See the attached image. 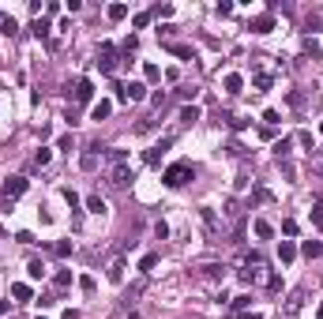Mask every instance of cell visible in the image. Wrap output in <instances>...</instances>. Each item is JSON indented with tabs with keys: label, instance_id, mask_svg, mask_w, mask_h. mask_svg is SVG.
Masks as SVG:
<instances>
[{
	"label": "cell",
	"instance_id": "obj_14",
	"mask_svg": "<svg viewBox=\"0 0 323 319\" xmlns=\"http://www.w3.org/2000/svg\"><path fill=\"white\" fill-rule=\"evenodd\" d=\"M124 98L143 101V98H147V83H128V86H124Z\"/></svg>",
	"mask_w": 323,
	"mask_h": 319
},
{
	"label": "cell",
	"instance_id": "obj_17",
	"mask_svg": "<svg viewBox=\"0 0 323 319\" xmlns=\"http://www.w3.org/2000/svg\"><path fill=\"white\" fill-rule=\"evenodd\" d=\"M199 120V105H184L180 109V124H196Z\"/></svg>",
	"mask_w": 323,
	"mask_h": 319
},
{
	"label": "cell",
	"instance_id": "obj_29",
	"mask_svg": "<svg viewBox=\"0 0 323 319\" xmlns=\"http://www.w3.org/2000/svg\"><path fill=\"white\" fill-rule=\"evenodd\" d=\"M151 19H154L151 11H139V15L132 19V26H136V30H143V26H151Z\"/></svg>",
	"mask_w": 323,
	"mask_h": 319
},
{
	"label": "cell",
	"instance_id": "obj_47",
	"mask_svg": "<svg viewBox=\"0 0 323 319\" xmlns=\"http://www.w3.org/2000/svg\"><path fill=\"white\" fill-rule=\"evenodd\" d=\"M64 319H79V312H76V308H68V312H64Z\"/></svg>",
	"mask_w": 323,
	"mask_h": 319
},
{
	"label": "cell",
	"instance_id": "obj_30",
	"mask_svg": "<svg viewBox=\"0 0 323 319\" xmlns=\"http://www.w3.org/2000/svg\"><path fill=\"white\" fill-rule=\"evenodd\" d=\"M289 147H293V139H278V143H274V154H278V161L289 154Z\"/></svg>",
	"mask_w": 323,
	"mask_h": 319
},
{
	"label": "cell",
	"instance_id": "obj_32",
	"mask_svg": "<svg viewBox=\"0 0 323 319\" xmlns=\"http://www.w3.org/2000/svg\"><path fill=\"white\" fill-rule=\"evenodd\" d=\"M230 304H233V312H244L248 304H252V297H248V293H241V297H233Z\"/></svg>",
	"mask_w": 323,
	"mask_h": 319
},
{
	"label": "cell",
	"instance_id": "obj_25",
	"mask_svg": "<svg viewBox=\"0 0 323 319\" xmlns=\"http://www.w3.org/2000/svg\"><path fill=\"white\" fill-rule=\"evenodd\" d=\"M26 274H30V278H45V263L42 259H30V263H26Z\"/></svg>",
	"mask_w": 323,
	"mask_h": 319
},
{
	"label": "cell",
	"instance_id": "obj_20",
	"mask_svg": "<svg viewBox=\"0 0 323 319\" xmlns=\"http://www.w3.org/2000/svg\"><path fill=\"white\" fill-rule=\"evenodd\" d=\"M53 255H57V259H68L72 255V240H57L53 244Z\"/></svg>",
	"mask_w": 323,
	"mask_h": 319
},
{
	"label": "cell",
	"instance_id": "obj_3",
	"mask_svg": "<svg viewBox=\"0 0 323 319\" xmlns=\"http://www.w3.org/2000/svg\"><path fill=\"white\" fill-rule=\"evenodd\" d=\"M109 184L113 188H128V184H132V169H128L124 161H117V165L109 169Z\"/></svg>",
	"mask_w": 323,
	"mask_h": 319
},
{
	"label": "cell",
	"instance_id": "obj_26",
	"mask_svg": "<svg viewBox=\"0 0 323 319\" xmlns=\"http://www.w3.org/2000/svg\"><path fill=\"white\" fill-rule=\"evenodd\" d=\"M143 79H147V83H158V79H162V68H158V64H147V68H143Z\"/></svg>",
	"mask_w": 323,
	"mask_h": 319
},
{
	"label": "cell",
	"instance_id": "obj_34",
	"mask_svg": "<svg viewBox=\"0 0 323 319\" xmlns=\"http://www.w3.org/2000/svg\"><path fill=\"white\" fill-rule=\"evenodd\" d=\"M151 15H162V19H169V15H173V8H169V4H154V8H151Z\"/></svg>",
	"mask_w": 323,
	"mask_h": 319
},
{
	"label": "cell",
	"instance_id": "obj_16",
	"mask_svg": "<svg viewBox=\"0 0 323 319\" xmlns=\"http://www.w3.org/2000/svg\"><path fill=\"white\" fill-rule=\"evenodd\" d=\"M49 161H53V151H49V147H38V151H34V165H38V169H45Z\"/></svg>",
	"mask_w": 323,
	"mask_h": 319
},
{
	"label": "cell",
	"instance_id": "obj_6",
	"mask_svg": "<svg viewBox=\"0 0 323 319\" xmlns=\"http://www.w3.org/2000/svg\"><path fill=\"white\" fill-rule=\"evenodd\" d=\"M173 147V139H162V143H154L151 151H147V165H162V154Z\"/></svg>",
	"mask_w": 323,
	"mask_h": 319
},
{
	"label": "cell",
	"instance_id": "obj_41",
	"mask_svg": "<svg viewBox=\"0 0 323 319\" xmlns=\"http://www.w3.org/2000/svg\"><path fill=\"white\" fill-rule=\"evenodd\" d=\"M267 289H271V293H278V289H282V278L271 274V278H267Z\"/></svg>",
	"mask_w": 323,
	"mask_h": 319
},
{
	"label": "cell",
	"instance_id": "obj_35",
	"mask_svg": "<svg viewBox=\"0 0 323 319\" xmlns=\"http://www.w3.org/2000/svg\"><path fill=\"white\" fill-rule=\"evenodd\" d=\"M255 86H259V90H267V86H271V76H267V72H255Z\"/></svg>",
	"mask_w": 323,
	"mask_h": 319
},
{
	"label": "cell",
	"instance_id": "obj_19",
	"mask_svg": "<svg viewBox=\"0 0 323 319\" xmlns=\"http://www.w3.org/2000/svg\"><path fill=\"white\" fill-rule=\"evenodd\" d=\"M53 286H57V289H68V286H72V270H57V274H53Z\"/></svg>",
	"mask_w": 323,
	"mask_h": 319
},
{
	"label": "cell",
	"instance_id": "obj_21",
	"mask_svg": "<svg viewBox=\"0 0 323 319\" xmlns=\"http://www.w3.org/2000/svg\"><path fill=\"white\" fill-rule=\"evenodd\" d=\"M30 30H34L38 42H45V38H49V23H45V19H34V26H30Z\"/></svg>",
	"mask_w": 323,
	"mask_h": 319
},
{
	"label": "cell",
	"instance_id": "obj_37",
	"mask_svg": "<svg viewBox=\"0 0 323 319\" xmlns=\"http://www.w3.org/2000/svg\"><path fill=\"white\" fill-rule=\"evenodd\" d=\"M305 53H312V57H320V42H316V38H305Z\"/></svg>",
	"mask_w": 323,
	"mask_h": 319
},
{
	"label": "cell",
	"instance_id": "obj_5",
	"mask_svg": "<svg viewBox=\"0 0 323 319\" xmlns=\"http://www.w3.org/2000/svg\"><path fill=\"white\" fill-rule=\"evenodd\" d=\"M23 192H26V176H8V180H4V195H8V199H19Z\"/></svg>",
	"mask_w": 323,
	"mask_h": 319
},
{
	"label": "cell",
	"instance_id": "obj_44",
	"mask_svg": "<svg viewBox=\"0 0 323 319\" xmlns=\"http://www.w3.org/2000/svg\"><path fill=\"white\" fill-rule=\"evenodd\" d=\"M263 124H278V109H267L263 113Z\"/></svg>",
	"mask_w": 323,
	"mask_h": 319
},
{
	"label": "cell",
	"instance_id": "obj_42",
	"mask_svg": "<svg viewBox=\"0 0 323 319\" xmlns=\"http://www.w3.org/2000/svg\"><path fill=\"white\" fill-rule=\"evenodd\" d=\"M57 151H72V135H60V139H57Z\"/></svg>",
	"mask_w": 323,
	"mask_h": 319
},
{
	"label": "cell",
	"instance_id": "obj_51",
	"mask_svg": "<svg viewBox=\"0 0 323 319\" xmlns=\"http://www.w3.org/2000/svg\"><path fill=\"white\" fill-rule=\"evenodd\" d=\"M0 237H4V226H0Z\"/></svg>",
	"mask_w": 323,
	"mask_h": 319
},
{
	"label": "cell",
	"instance_id": "obj_15",
	"mask_svg": "<svg viewBox=\"0 0 323 319\" xmlns=\"http://www.w3.org/2000/svg\"><path fill=\"white\" fill-rule=\"evenodd\" d=\"M169 53H173V57H180V60H196V49H192V45H173L169 42Z\"/></svg>",
	"mask_w": 323,
	"mask_h": 319
},
{
	"label": "cell",
	"instance_id": "obj_52",
	"mask_svg": "<svg viewBox=\"0 0 323 319\" xmlns=\"http://www.w3.org/2000/svg\"><path fill=\"white\" fill-rule=\"evenodd\" d=\"M320 135H323V124H320Z\"/></svg>",
	"mask_w": 323,
	"mask_h": 319
},
{
	"label": "cell",
	"instance_id": "obj_27",
	"mask_svg": "<svg viewBox=\"0 0 323 319\" xmlns=\"http://www.w3.org/2000/svg\"><path fill=\"white\" fill-rule=\"evenodd\" d=\"M154 267H158V255H143V259H139V270H143V274H151Z\"/></svg>",
	"mask_w": 323,
	"mask_h": 319
},
{
	"label": "cell",
	"instance_id": "obj_12",
	"mask_svg": "<svg viewBox=\"0 0 323 319\" xmlns=\"http://www.w3.org/2000/svg\"><path fill=\"white\" fill-rule=\"evenodd\" d=\"M278 259H282V263H293V259H297V244H293V240H282V244H278Z\"/></svg>",
	"mask_w": 323,
	"mask_h": 319
},
{
	"label": "cell",
	"instance_id": "obj_4",
	"mask_svg": "<svg viewBox=\"0 0 323 319\" xmlns=\"http://www.w3.org/2000/svg\"><path fill=\"white\" fill-rule=\"evenodd\" d=\"M248 30H252V34H271V30H274V15H271V11L255 15L252 23H248Z\"/></svg>",
	"mask_w": 323,
	"mask_h": 319
},
{
	"label": "cell",
	"instance_id": "obj_45",
	"mask_svg": "<svg viewBox=\"0 0 323 319\" xmlns=\"http://www.w3.org/2000/svg\"><path fill=\"white\" fill-rule=\"evenodd\" d=\"M312 222H316V226L323 222V203H316V207H312Z\"/></svg>",
	"mask_w": 323,
	"mask_h": 319
},
{
	"label": "cell",
	"instance_id": "obj_9",
	"mask_svg": "<svg viewBox=\"0 0 323 319\" xmlns=\"http://www.w3.org/2000/svg\"><path fill=\"white\" fill-rule=\"evenodd\" d=\"M109 113H113V101L109 98H102V101H94V105H90V120H105Z\"/></svg>",
	"mask_w": 323,
	"mask_h": 319
},
{
	"label": "cell",
	"instance_id": "obj_18",
	"mask_svg": "<svg viewBox=\"0 0 323 319\" xmlns=\"http://www.w3.org/2000/svg\"><path fill=\"white\" fill-rule=\"evenodd\" d=\"M105 15L113 19V23H120V19H128V4H109V11Z\"/></svg>",
	"mask_w": 323,
	"mask_h": 319
},
{
	"label": "cell",
	"instance_id": "obj_50",
	"mask_svg": "<svg viewBox=\"0 0 323 319\" xmlns=\"http://www.w3.org/2000/svg\"><path fill=\"white\" fill-rule=\"evenodd\" d=\"M316 319H323V308H320V316H316Z\"/></svg>",
	"mask_w": 323,
	"mask_h": 319
},
{
	"label": "cell",
	"instance_id": "obj_24",
	"mask_svg": "<svg viewBox=\"0 0 323 319\" xmlns=\"http://www.w3.org/2000/svg\"><path fill=\"white\" fill-rule=\"evenodd\" d=\"M79 169H86V173H90V169H98V154H94V151H86L83 158H79Z\"/></svg>",
	"mask_w": 323,
	"mask_h": 319
},
{
	"label": "cell",
	"instance_id": "obj_33",
	"mask_svg": "<svg viewBox=\"0 0 323 319\" xmlns=\"http://www.w3.org/2000/svg\"><path fill=\"white\" fill-rule=\"evenodd\" d=\"M120 49H124L128 57H132V53L139 49V38H136V34H132V38H124V42H120Z\"/></svg>",
	"mask_w": 323,
	"mask_h": 319
},
{
	"label": "cell",
	"instance_id": "obj_40",
	"mask_svg": "<svg viewBox=\"0 0 323 319\" xmlns=\"http://www.w3.org/2000/svg\"><path fill=\"white\" fill-rule=\"evenodd\" d=\"M79 286H83V293H94V278L83 274V278H79Z\"/></svg>",
	"mask_w": 323,
	"mask_h": 319
},
{
	"label": "cell",
	"instance_id": "obj_48",
	"mask_svg": "<svg viewBox=\"0 0 323 319\" xmlns=\"http://www.w3.org/2000/svg\"><path fill=\"white\" fill-rule=\"evenodd\" d=\"M4 312H8V301H0V316H4Z\"/></svg>",
	"mask_w": 323,
	"mask_h": 319
},
{
	"label": "cell",
	"instance_id": "obj_22",
	"mask_svg": "<svg viewBox=\"0 0 323 319\" xmlns=\"http://www.w3.org/2000/svg\"><path fill=\"white\" fill-rule=\"evenodd\" d=\"M86 210H90V214H105V199L102 195H90V199H86Z\"/></svg>",
	"mask_w": 323,
	"mask_h": 319
},
{
	"label": "cell",
	"instance_id": "obj_38",
	"mask_svg": "<svg viewBox=\"0 0 323 319\" xmlns=\"http://www.w3.org/2000/svg\"><path fill=\"white\" fill-rule=\"evenodd\" d=\"M230 128H233V132H244V128H248V117H233Z\"/></svg>",
	"mask_w": 323,
	"mask_h": 319
},
{
	"label": "cell",
	"instance_id": "obj_39",
	"mask_svg": "<svg viewBox=\"0 0 323 319\" xmlns=\"http://www.w3.org/2000/svg\"><path fill=\"white\" fill-rule=\"evenodd\" d=\"M282 233H286V237H293V233H297V222H293V218H286V222H282Z\"/></svg>",
	"mask_w": 323,
	"mask_h": 319
},
{
	"label": "cell",
	"instance_id": "obj_31",
	"mask_svg": "<svg viewBox=\"0 0 323 319\" xmlns=\"http://www.w3.org/2000/svg\"><path fill=\"white\" fill-rule=\"evenodd\" d=\"M222 270H226V267H218V263H207V267H203V274L218 282V278H226V274H222Z\"/></svg>",
	"mask_w": 323,
	"mask_h": 319
},
{
	"label": "cell",
	"instance_id": "obj_11",
	"mask_svg": "<svg viewBox=\"0 0 323 319\" xmlns=\"http://www.w3.org/2000/svg\"><path fill=\"white\" fill-rule=\"evenodd\" d=\"M252 229H255V237H259V240H271V237H274V226H271L267 218H255Z\"/></svg>",
	"mask_w": 323,
	"mask_h": 319
},
{
	"label": "cell",
	"instance_id": "obj_8",
	"mask_svg": "<svg viewBox=\"0 0 323 319\" xmlns=\"http://www.w3.org/2000/svg\"><path fill=\"white\" fill-rule=\"evenodd\" d=\"M90 98H94V83H90V79H79V83H76V101L86 105Z\"/></svg>",
	"mask_w": 323,
	"mask_h": 319
},
{
	"label": "cell",
	"instance_id": "obj_13",
	"mask_svg": "<svg viewBox=\"0 0 323 319\" xmlns=\"http://www.w3.org/2000/svg\"><path fill=\"white\" fill-rule=\"evenodd\" d=\"M301 255H305V259H320V255H323V244H320V240H305V244H301Z\"/></svg>",
	"mask_w": 323,
	"mask_h": 319
},
{
	"label": "cell",
	"instance_id": "obj_49",
	"mask_svg": "<svg viewBox=\"0 0 323 319\" xmlns=\"http://www.w3.org/2000/svg\"><path fill=\"white\" fill-rule=\"evenodd\" d=\"M4 19H8V15H4V11H0V23H4Z\"/></svg>",
	"mask_w": 323,
	"mask_h": 319
},
{
	"label": "cell",
	"instance_id": "obj_53",
	"mask_svg": "<svg viewBox=\"0 0 323 319\" xmlns=\"http://www.w3.org/2000/svg\"><path fill=\"white\" fill-rule=\"evenodd\" d=\"M38 319H42V316H38Z\"/></svg>",
	"mask_w": 323,
	"mask_h": 319
},
{
	"label": "cell",
	"instance_id": "obj_2",
	"mask_svg": "<svg viewBox=\"0 0 323 319\" xmlns=\"http://www.w3.org/2000/svg\"><path fill=\"white\" fill-rule=\"evenodd\" d=\"M117 45L113 42H102V49H98V68H102V72H117Z\"/></svg>",
	"mask_w": 323,
	"mask_h": 319
},
{
	"label": "cell",
	"instance_id": "obj_46",
	"mask_svg": "<svg viewBox=\"0 0 323 319\" xmlns=\"http://www.w3.org/2000/svg\"><path fill=\"white\" fill-rule=\"evenodd\" d=\"M241 319H263V316H259V312H244Z\"/></svg>",
	"mask_w": 323,
	"mask_h": 319
},
{
	"label": "cell",
	"instance_id": "obj_36",
	"mask_svg": "<svg viewBox=\"0 0 323 319\" xmlns=\"http://www.w3.org/2000/svg\"><path fill=\"white\" fill-rule=\"evenodd\" d=\"M154 237H158V240H165V237H169V226H165V222H154Z\"/></svg>",
	"mask_w": 323,
	"mask_h": 319
},
{
	"label": "cell",
	"instance_id": "obj_1",
	"mask_svg": "<svg viewBox=\"0 0 323 319\" xmlns=\"http://www.w3.org/2000/svg\"><path fill=\"white\" fill-rule=\"evenodd\" d=\"M192 176H196V169L188 165V161H177V165H169L162 173V180H165V188H180V184H188Z\"/></svg>",
	"mask_w": 323,
	"mask_h": 319
},
{
	"label": "cell",
	"instance_id": "obj_28",
	"mask_svg": "<svg viewBox=\"0 0 323 319\" xmlns=\"http://www.w3.org/2000/svg\"><path fill=\"white\" fill-rule=\"evenodd\" d=\"M301 301H305V289H297V293L286 301V312H297V308H301Z\"/></svg>",
	"mask_w": 323,
	"mask_h": 319
},
{
	"label": "cell",
	"instance_id": "obj_23",
	"mask_svg": "<svg viewBox=\"0 0 323 319\" xmlns=\"http://www.w3.org/2000/svg\"><path fill=\"white\" fill-rule=\"evenodd\" d=\"M11 297H15V301H30V286H26V282H15V286H11Z\"/></svg>",
	"mask_w": 323,
	"mask_h": 319
},
{
	"label": "cell",
	"instance_id": "obj_7",
	"mask_svg": "<svg viewBox=\"0 0 323 319\" xmlns=\"http://www.w3.org/2000/svg\"><path fill=\"white\" fill-rule=\"evenodd\" d=\"M105 278H109L113 286H120V282H124V259H120V255L109 263V267H105Z\"/></svg>",
	"mask_w": 323,
	"mask_h": 319
},
{
	"label": "cell",
	"instance_id": "obj_43",
	"mask_svg": "<svg viewBox=\"0 0 323 319\" xmlns=\"http://www.w3.org/2000/svg\"><path fill=\"white\" fill-rule=\"evenodd\" d=\"M0 26H4V34H8V38H11V34H15V30H19V26H15V19H4V23H0Z\"/></svg>",
	"mask_w": 323,
	"mask_h": 319
},
{
	"label": "cell",
	"instance_id": "obj_10",
	"mask_svg": "<svg viewBox=\"0 0 323 319\" xmlns=\"http://www.w3.org/2000/svg\"><path fill=\"white\" fill-rule=\"evenodd\" d=\"M222 86H226V94H241V90H244V76H237V72H230V76L222 79Z\"/></svg>",
	"mask_w": 323,
	"mask_h": 319
}]
</instances>
